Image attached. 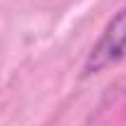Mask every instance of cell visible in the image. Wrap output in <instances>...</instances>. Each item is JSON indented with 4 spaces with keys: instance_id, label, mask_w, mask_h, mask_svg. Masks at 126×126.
Returning <instances> with one entry per match:
<instances>
[{
    "instance_id": "cell-1",
    "label": "cell",
    "mask_w": 126,
    "mask_h": 126,
    "mask_svg": "<svg viewBox=\"0 0 126 126\" xmlns=\"http://www.w3.org/2000/svg\"><path fill=\"white\" fill-rule=\"evenodd\" d=\"M124 57H126V5L106 22L104 32L99 35V40L89 49V54L84 59V67H82L84 77L109 69L111 64L121 62Z\"/></svg>"
}]
</instances>
